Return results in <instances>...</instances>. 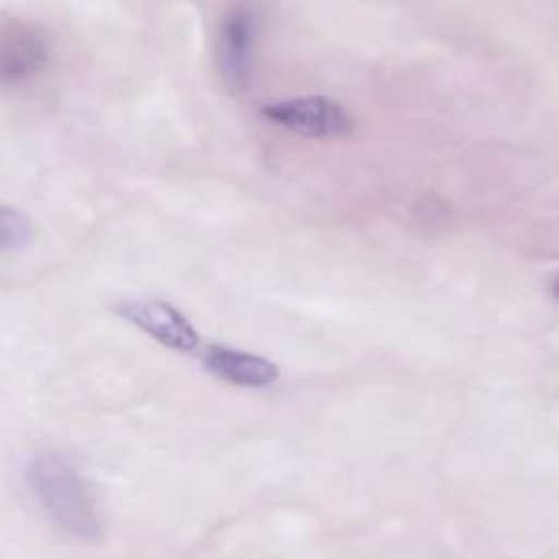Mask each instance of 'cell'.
<instances>
[{"label": "cell", "mask_w": 559, "mask_h": 559, "mask_svg": "<svg viewBox=\"0 0 559 559\" xmlns=\"http://www.w3.org/2000/svg\"><path fill=\"white\" fill-rule=\"evenodd\" d=\"M114 312L168 349L190 354L201 343L199 332L188 321V317L164 299H155V297L122 299L114 304Z\"/></svg>", "instance_id": "2"}, {"label": "cell", "mask_w": 559, "mask_h": 559, "mask_svg": "<svg viewBox=\"0 0 559 559\" xmlns=\"http://www.w3.org/2000/svg\"><path fill=\"white\" fill-rule=\"evenodd\" d=\"M201 362L205 371L234 386L260 389L273 384L280 378V369L273 360L253 352H242L218 343L205 347Z\"/></svg>", "instance_id": "6"}, {"label": "cell", "mask_w": 559, "mask_h": 559, "mask_svg": "<svg viewBox=\"0 0 559 559\" xmlns=\"http://www.w3.org/2000/svg\"><path fill=\"white\" fill-rule=\"evenodd\" d=\"M24 483L44 518L63 535L79 542H96L103 520L90 483L72 456L44 448L28 456Z\"/></svg>", "instance_id": "1"}, {"label": "cell", "mask_w": 559, "mask_h": 559, "mask_svg": "<svg viewBox=\"0 0 559 559\" xmlns=\"http://www.w3.org/2000/svg\"><path fill=\"white\" fill-rule=\"evenodd\" d=\"M258 39V15L249 4L231 7L218 28V66L227 83L247 85L253 48Z\"/></svg>", "instance_id": "5"}, {"label": "cell", "mask_w": 559, "mask_h": 559, "mask_svg": "<svg viewBox=\"0 0 559 559\" xmlns=\"http://www.w3.org/2000/svg\"><path fill=\"white\" fill-rule=\"evenodd\" d=\"M31 238V225L26 216L11 207L0 203V251H17L22 249Z\"/></svg>", "instance_id": "7"}, {"label": "cell", "mask_w": 559, "mask_h": 559, "mask_svg": "<svg viewBox=\"0 0 559 559\" xmlns=\"http://www.w3.org/2000/svg\"><path fill=\"white\" fill-rule=\"evenodd\" d=\"M50 61L46 33L20 20L0 22V85L15 87L33 81Z\"/></svg>", "instance_id": "4"}, {"label": "cell", "mask_w": 559, "mask_h": 559, "mask_svg": "<svg viewBox=\"0 0 559 559\" xmlns=\"http://www.w3.org/2000/svg\"><path fill=\"white\" fill-rule=\"evenodd\" d=\"M262 116L304 138H338L354 129L349 111L328 96H299L262 107Z\"/></svg>", "instance_id": "3"}]
</instances>
